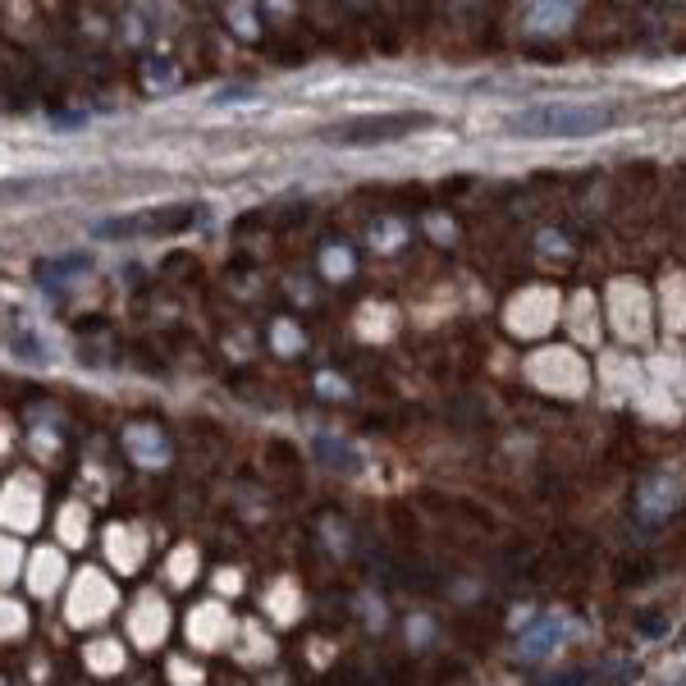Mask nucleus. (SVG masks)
<instances>
[{"instance_id": "f03ea898", "label": "nucleus", "mask_w": 686, "mask_h": 686, "mask_svg": "<svg viewBox=\"0 0 686 686\" xmlns=\"http://www.w3.org/2000/svg\"><path fill=\"white\" fill-rule=\"evenodd\" d=\"M426 124H430V115H421V110L371 115V119H353V124L330 129V142H339V147H380V142H398V138H408V133L426 129Z\"/></svg>"}, {"instance_id": "f257e3e1", "label": "nucleus", "mask_w": 686, "mask_h": 686, "mask_svg": "<svg viewBox=\"0 0 686 686\" xmlns=\"http://www.w3.org/2000/svg\"><path fill=\"white\" fill-rule=\"evenodd\" d=\"M622 110L613 101H540L508 115V133L517 138H595L618 124Z\"/></svg>"}, {"instance_id": "7ed1b4c3", "label": "nucleus", "mask_w": 686, "mask_h": 686, "mask_svg": "<svg viewBox=\"0 0 686 686\" xmlns=\"http://www.w3.org/2000/svg\"><path fill=\"white\" fill-rule=\"evenodd\" d=\"M202 220V206H174V211H142L129 220H101L97 234L110 238H129V234H174V229H188Z\"/></svg>"}]
</instances>
